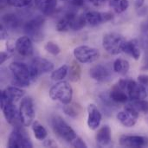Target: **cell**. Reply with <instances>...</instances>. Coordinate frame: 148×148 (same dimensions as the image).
<instances>
[{"label": "cell", "mask_w": 148, "mask_h": 148, "mask_svg": "<svg viewBox=\"0 0 148 148\" xmlns=\"http://www.w3.org/2000/svg\"><path fill=\"white\" fill-rule=\"evenodd\" d=\"M9 69L13 75L15 86L20 88L29 86L32 81L29 66L20 62H13L10 64Z\"/></svg>", "instance_id": "cell-1"}, {"label": "cell", "mask_w": 148, "mask_h": 148, "mask_svg": "<svg viewBox=\"0 0 148 148\" xmlns=\"http://www.w3.org/2000/svg\"><path fill=\"white\" fill-rule=\"evenodd\" d=\"M127 40L118 33L110 32L105 34L102 38V46L110 55H119L124 51Z\"/></svg>", "instance_id": "cell-2"}, {"label": "cell", "mask_w": 148, "mask_h": 148, "mask_svg": "<svg viewBox=\"0 0 148 148\" xmlns=\"http://www.w3.org/2000/svg\"><path fill=\"white\" fill-rule=\"evenodd\" d=\"M51 127L57 136L69 143L72 144L78 137L75 130L61 116L56 115L51 119Z\"/></svg>", "instance_id": "cell-3"}, {"label": "cell", "mask_w": 148, "mask_h": 148, "mask_svg": "<svg viewBox=\"0 0 148 148\" xmlns=\"http://www.w3.org/2000/svg\"><path fill=\"white\" fill-rule=\"evenodd\" d=\"M49 96L53 101H58L62 104L70 103L73 98V89L68 82L60 81L49 90Z\"/></svg>", "instance_id": "cell-4"}, {"label": "cell", "mask_w": 148, "mask_h": 148, "mask_svg": "<svg viewBox=\"0 0 148 148\" xmlns=\"http://www.w3.org/2000/svg\"><path fill=\"white\" fill-rule=\"evenodd\" d=\"M19 114L23 127H29L35 121L36 111L34 101L30 97H25L22 100L19 107Z\"/></svg>", "instance_id": "cell-5"}, {"label": "cell", "mask_w": 148, "mask_h": 148, "mask_svg": "<svg viewBox=\"0 0 148 148\" xmlns=\"http://www.w3.org/2000/svg\"><path fill=\"white\" fill-rule=\"evenodd\" d=\"M8 147L31 148L33 144L27 133L20 127H15L8 139Z\"/></svg>", "instance_id": "cell-6"}, {"label": "cell", "mask_w": 148, "mask_h": 148, "mask_svg": "<svg viewBox=\"0 0 148 148\" xmlns=\"http://www.w3.org/2000/svg\"><path fill=\"white\" fill-rule=\"evenodd\" d=\"M44 22H45V19L42 16H37L29 20L23 26L24 32L32 40L36 42L41 41L43 38L42 29L43 27Z\"/></svg>", "instance_id": "cell-7"}, {"label": "cell", "mask_w": 148, "mask_h": 148, "mask_svg": "<svg viewBox=\"0 0 148 148\" xmlns=\"http://www.w3.org/2000/svg\"><path fill=\"white\" fill-rule=\"evenodd\" d=\"M74 56L81 63H91L99 59L100 52L95 48L82 45L74 49Z\"/></svg>", "instance_id": "cell-8"}, {"label": "cell", "mask_w": 148, "mask_h": 148, "mask_svg": "<svg viewBox=\"0 0 148 148\" xmlns=\"http://www.w3.org/2000/svg\"><path fill=\"white\" fill-rule=\"evenodd\" d=\"M29 69L32 81H34L39 75L53 71L54 64L47 59L42 57H35L32 60L31 64L29 65Z\"/></svg>", "instance_id": "cell-9"}, {"label": "cell", "mask_w": 148, "mask_h": 148, "mask_svg": "<svg viewBox=\"0 0 148 148\" xmlns=\"http://www.w3.org/2000/svg\"><path fill=\"white\" fill-rule=\"evenodd\" d=\"M3 116L6 121L14 127H20L22 125L19 109L16 108L13 102H4L1 106Z\"/></svg>", "instance_id": "cell-10"}, {"label": "cell", "mask_w": 148, "mask_h": 148, "mask_svg": "<svg viewBox=\"0 0 148 148\" xmlns=\"http://www.w3.org/2000/svg\"><path fill=\"white\" fill-rule=\"evenodd\" d=\"M25 91L17 86H10L6 88L1 92L0 104L1 106L4 102H16L24 96Z\"/></svg>", "instance_id": "cell-11"}, {"label": "cell", "mask_w": 148, "mask_h": 148, "mask_svg": "<svg viewBox=\"0 0 148 148\" xmlns=\"http://www.w3.org/2000/svg\"><path fill=\"white\" fill-rule=\"evenodd\" d=\"M127 93L130 100H142L148 95V91L145 86L132 80H128Z\"/></svg>", "instance_id": "cell-12"}, {"label": "cell", "mask_w": 148, "mask_h": 148, "mask_svg": "<svg viewBox=\"0 0 148 148\" xmlns=\"http://www.w3.org/2000/svg\"><path fill=\"white\" fill-rule=\"evenodd\" d=\"M87 23L92 26H96L100 23L108 22L113 19V14L111 12H100L95 10L88 11L85 13Z\"/></svg>", "instance_id": "cell-13"}, {"label": "cell", "mask_w": 148, "mask_h": 148, "mask_svg": "<svg viewBox=\"0 0 148 148\" xmlns=\"http://www.w3.org/2000/svg\"><path fill=\"white\" fill-rule=\"evenodd\" d=\"M148 139L140 135H121L120 145L125 147H142L147 145Z\"/></svg>", "instance_id": "cell-14"}, {"label": "cell", "mask_w": 148, "mask_h": 148, "mask_svg": "<svg viewBox=\"0 0 148 148\" xmlns=\"http://www.w3.org/2000/svg\"><path fill=\"white\" fill-rule=\"evenodd\" d=\"M16 51L23 56H31L34 52V48H33V43H32V39L28 36H21L16 40Z\"/></svg>", "instance_id": "cell-15"}, {"label": "cell", "mask_w": 148, "mask_h": 148, "mask_svg": "<svg viewBox=\"0 0 148 148\" xmlns=\"http://www.w3.org/2000/svg\"><path fill=\"white\" fill-rule=\"evenodd\" d=\"M101 114L95 104H89L88 107V127L91 130H96L101 122Z\"/></svg>", "instance_id": "cell-16"}, {"label": "cell", "mask_w": 148, "mask_h": 148, "mask_svg": "<svg viewBox=\"0 0 148 148\" xmlns=\"http://www.w3.org/2000/svg\"><path fill=\"white\" fill-rule=\"evenodd\" d=\"M89 75L91 78L99 82H108L111 78L110 71L105 66L101 64H98L94 66L89 70Z\"/></svg>", "instance_id": "cell-17"}, {"label": "cell", "mask_w": 148, "mask_h": 148, "mask_svg": "<svg viewBox=\"0 0 148 148\" xmlns=\"http://www.w3.org/2000/svg\"><path fill=\"white\" fill-rule=\"evenodd\" d=\"M77 15L75 13L69 12L65 15L62 19H60L56 23V30L59 32H66L70 29H73L75 20Z\"/></svg>", "instance_id": "cell-18"}, {"label": "cell", "mask_w": 148, "mask_h": 148, "mask_svg": "<svg viewBox=\"0 0 148 148\" xmlns=\"http://www.w3.org/2000/svg\"><path fill=\"white\" fill-rule=\"evenodd\" d=\"M95 140L101 147L108 146L112 140V132L111 128L108 125L102 126L97 132L95 135Z\"/></svg>", "instance_id": "cell-19"}, {"label": "cell", "mask_w": 148, "mask_h": 148, "mask_svg": "<svg viewBox=\"0 0 148 148\" xmlns=\"http://www.w3.org/2000/svg\"><path fill=\"white\" fill-rule=\"evenodd\" d=\"M127 91L121 88L118 84L114 85L109 93L110 99L115 103H125L128 101L129 97Z\"/></svg>", "instance_id": "cell-20"}, {"label": "cell", "mask_w": 148, "mask_h": 148, "mask_svg": "<svg viewBox=\"0 0 148 148\" xmlns=\"http://www.w3.org/2000/svg\"><path fill=\"white\" fill-rule=\"evenodd\" d=\"M36 7L43 14L50 15L57 5V0H35Z\"/></svg>", "instance_id": "cell-21"}, {"label": "cell", "mask_w": 148, "mask_h": 148, "mask_svg": "<svg viewBox=\"0 0 148 148\" xmlns=\"http://www.w3.org/2000/svg\"><path fill=\"white\" fill-rule=\"evenodd\" d=\"M117 120L126 127H134L138 120V116L134 115V114L128 112V111H121L116 115Z\"/></svg>", "instance_id": "cell-22"}, {"label": "cell", "mask_w": 148, "mask_h": 148, "mask_svg": "<svg viewBox=\"0 0 148 148\" xmlns=\"http://www.w3.org/2000/svg\"><path fill=\"white\" fill-rule=\"evenodd\" d=\"M123 52L130 55L134 59L139 60L141 54L139 41L137 39H132L130 41H127Z\"/></svg>", "instance_id": "cell-23"}, {"label": "cell", "mask_w": 148, "mask_h": 148, "mask_svg": "<svg viewBox=\"0 0 148 148\" xmlns=\"http://www.w3.org/2000/svg\"><path fill=\"white\" fill-rule=\"evenodd\" d=\"M63 112L69 117L75 119L82 115V114L83 113V108L78 103L70 102V103L65 104V106L63 107Z\"/></svg>", "instance_id": "cell-24"}, {"label": "cell", "mask_w": 148, "mask_h": 148, "mask_svg": "<svg viewBox=\"0 0 148 148\" xmlns=\"http://www.w3.org/2000/svg\"><path fill=\"white\" fill-rule=\"evenodd\" d=\"M2 24L8 29H15L18 27L19 25V19L16 16V15H15L14 13H6L4 14L2 18Z\"/></svg>", "instance_id": "cell-25"}, {"label": "cell", "mask_w": 148, "mask_h": 148, "mask_svg": "<svg viewBox=\"0 0 148 148\" xmlns=\"http://www.w3.org/2000/svg\"><path fill=\"white\" fill-rule=\"evenodd\" d=\"M32 131L36 140H44L48 135V132L46 128L37 121H35L32 123Z\"/></svg>", "instance_id": "cell-26"}, {"label": "cell", "mask_w": 148, "mask_h": 148, "mask_svg": "<svg viewBox=\"0 0 148 148\" xmlns=\"http://www.w3.org/2000/svg\"><path fill=\"white\" fill-rule=\"evenodd\" d=\"M114 71L116 72L117 74H120L121 75H125L130 68L129 62L127 60L124 59H116L114 62Z\"/></svg>", "instance_id": "cell-27"}, {"label": "cell", "mask_w": 148, "mask_h": 148, "mask_svg": "<svg viewBox=\"0 0 148 148\" xmlns=\"http://www.w3.org/2000/svg\"><path fill=\"white\" fill-rule=\"evenodd\" d=\"M69 66L67 64H64L59 67L57 69L52 71L50 77L53 81H56V82L62 81L69 75Z\"/></svg>", "instance_id": "cell-28"}, {"label": "cell", "mask_w": 148, "mask_h": 148, "mask_svg": "<svg viewBox=\"0 0 148 148\" xmlns=\"http://www.w3.org/2000/svg\"><path fill=\"white\" fill-rule=\"evenodd\" d=\"M81 75H82V69L80 65L75 61L72 62L69 70V77L70 81L74 82H78L81 79Z\"/></svg>", "instance_id": "cell-29"}, {"label": "cell", "mask_w": 148, "mask_h": 148, "mask_svg": "<svg viewBox=\"0 0 148 148\" xmlns=\"http://www.w3.org/2000/svg\"><path fill=\"white\" fill-rule=\"evenodd\" d=\"M130 104L139 113H148V101L145 100H131Z\"/></svg>", "instance_id": "cell-30"}, {"label": "cell", "mask_w": 148, "mask_h": 148, "mask_svg": "<svg viewBox=\"0 0 148 148\" xmlns=\"http://www.w3.org/2000/svg\"><path fill=\"white\" fill-rule=\"evenodd\" d=\"M44 49L47 52H49V54H51L53 56H57L61 52L60 47L56 42H48L45 44Z\"/></svg>", "instance_id": "cell-31"}, {"label": "cell", "mask_w": 148, "mask_h": 148, "mask_svg": "<svg viewBox=\"0 0 148 148\" xmlns=\"http://www.w3.org/2000/svg\"><path fill=\"white\" fill-rule=\"evenodd\" d=\"M32 0H6L7 3L12 7L16 8H23L28 6Z\"/></svg>", "instance_id": "cell-32"}, {"label": "cell", "mask_w": 148, "mask_h": 148, "mask_svg": "<svg viewBox=\"0 0 148 148\" xmlns=\"http://www.w3.org/2000/svg\"><path fill=\"white\" fill-rule=\"evenodd\" d=\"M5 46H6V49L9 53H13L15 51V49H16V42L13 40H7Z\"/></svg>", "instance_id": "cell-33"}, {"label": "cell", "mask_w": 148, "mask_h": 148, "mask_svg": "<svg viewBox=\"0 0 148 148\" xmlns=\"http://www.w3.org/2000/svg\"><path fill=\"white\" fill-rule=\"evenodd\" d=\"M72 146L75 147H79V148H86L88 147L86 143L82 140V139H81L80 137H77L73 142H72Z\"/></svg>", "instance_id": "cell-34"}, {"label": "cell", "mask_w": 148, "mask_h": 148, "mask_svg": "<svg viewBox=\"0 0 148 148\" xmlns=\"http://www.w3.org/2000/svg\"><path fill=\"white\" fill-rule=\"evenodd\" d=\"M120 3L121 0H109V6L114 10L116 13H121L120 12Z\"/></svg>", "instance_id": "cell-35"}, {"label": "cell", "mask_w": 148, "mask_h": 148, "mask_svg": "<svg viewBox=\"0 0 148 148\" xmlns=\"http://www.w3.org/2000/svg\"><path fill=\"white\" fill-rule=\"evenodd\" d=\"M8 36H9V34H8L7 29L3 24H1V26H0V38H1V40L8 39Z\"/></svg>", "instance_id": "cell-36"}, {"label": "cell", "mask_w": 148, "mask_h": 148, "mask_svg": "<svg viewBox=\"0 0 148 148\" xmlns=\"http://www.w3.org/2000/svg\"><path fill=\"white\" fill-rule=\"evenodd\" d=\"M138 82L145 87L148 86V75H140L138 76Z\"/></svg>", "instance_id": "cell-37"}, {"label": "cell", "mask_w": 148, "mask_h": 148, "mask_svg": "<svg viewBox=\"0 0 148 148\" xmlns=\"http://www.w3.org/2000/svg\"><path fill=\"white\" fill-rule=\"evenodd\" d=\"M129 7V2L128 0H121L120 3V12H124L126 11Z\"/></svg>", "instance_id": "cell-38"}, {"label": "cell", "mask_w": 148, "mask_h": 148, "mask_svg": "<svg viewBox=\"0 0 148 148\" xmlns=\"http://www.w3.org/2000/svg\"><path fill=\"white\" fill-rule=\"evenodd\" d=\"M95 7H102L108 0H88Z\"/></svg>", "instance_id": "cell-39"}, {"label": "cell", "mask_w": 148, "mask_h": 148, "mask_svg": "<svg viewBox=\"0 0 148 148\" xmlns=\"http://www.w3.org/2000/svg\"><path fill=\"white\" fill-rule=\"evenodd\" d=\"M10 58V53L7 51V52H1L0 54V64H3V62H5L8 59Z\"/></svg>", "instance_id": "cell-40"}, {"label": "cell", "mask_w": 148, "mask_h": 148, "mask_svg": "<svg viewBox=\"0 0 148 148\" xmlns=\"http://www.w3.org/2000/svg\"><path fill=\"white\" fill-rule=\"evenodd\" d=\"M140 29L142 30V32L144 33H147L148 32V17L146 18L140 24Z\"/></svg>", "instance_id": "cell-41"}, {"label": "cell", "mask_w": 148, "mask_h": 148, "mask_svg": "<svg viewBox=\"0 0 148 148\" xmlns=\"http://www.w3.org/2000/svg\"><path fill=\"white\" fill-rule=\"evenodd\" d=\"M43 146L46 147H56V144L52 140H47L43 143Z\"/></svg>", "instance_id": "cell-42"}, {"label": "cell", "mask_w": 148, "mask_h": 148, "mask_svg": "<svg viewBox=\"0 0 148 148\" xmlns=\"http://www.w3.org/2000/svg\"><path fill=\"white\" fill-rule=\"evenodd\" d=\"M71 3L75 6L81 7L84 4V0H71Z\"/></svg>", "instance_id": "cell-43"}, {"label": "cell", "mask_w": 148, "mask_h": 148, "mask_svg": "<svg viewBox=\"0 0 148 148\" xmlns=\"http://www.w3.org/2000/svg\"><path fill=\"white\" fill-rule=\"evenodd\" d=\"M145 3V0H134V3L137 9H140Z\"/></svg>", "instance_id": "cell-44"}, {"label": "cell", "mask_w": 148, "mask_h": 148, "mask_svg": "<svg viewBox=\"0 0 148 148\" xmlns=\"http://www.w3.org/2000/svg\"><path fill=\"white\" fill-rule=\"evenodd\" d=\"M62 1H68V0H62Z\"/></svg>", "instance_id": "cell-45"}]
</instances>
